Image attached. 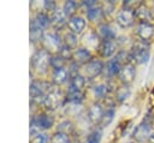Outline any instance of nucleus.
Instances as JSON below:
<instances>
[{
    "label": "nucleus",
    "instance_id": "a878e982",
    "mask_svg": "<svg viewBox=\"0 0 154 143\" xmlns=\"http://www.w3.org/2000/svg\"><path fill=\"white\" fill-rule=\"evenodd\" d=\"M130 95V89L128 85H123V87H119L117 90H116V100L118 102H123L124 100H126Z\"/></svg>",
    "mask_w": 154,
    "mask_h": 143
},
{
    "label": "nucleus",
    "instance_id": "72a5a7b5",
    "mask_svg": "<svg viewBox=\"0 0 154 143\" xmlns=\"http://www.w3.org/2000/svg\"><path fill=\"white\" fill-rule=\"evenodd\" d=\"M58 55H60L64 60L65 59H69V58H71L72 56V52H71V48H69L67 46H65V44H63L61 46V48H60V50H59V53H58Z\"/></svg>",
    "mask_w": 154,
    "mask_h": 143
},
{
    "label": "nucleus",
    "instance_id": "dca6fc26",
    "mask_svg": "<svg viewBox=\"0 0 154 143\" xmlns=\"http://www.w3.org/2000/svg\"><path fill=\"white\" fill-rule=\"evenodd\" d=\"M96 34L102 38V40H108V41H112L113 38H116L117 34L114 31V29L107 24V23H102V24H99L97 29H96Z\"/></svg>",
    "mask_w": 154,
    "mask_h": 143
},
{
    "label": "nucleus",
    "instance_id": "5701e85b",
    "mask_svg": "<svg viewBox=\"0 0 154 143\" xmlns=\"http://www.w3.org/2000/svg\"><path fill=\"white\" fill-rule=\"evenodd\" d=\"M75 130V126L70 121V120H63L58 124V132H61L64 135H71Z\"/></svg>",
    "mask_w": 154,
    "mask_h": 143
},
{
    "label": "nucleus",
    "instance_id": "f257e3e1",
    "mask_svg": "<svg viewBox=\"0 0 154 143\" xmlns=\"http://www.w3.org/2000/svg\"><path fill=\"white\" fill-rule=\"evenodd\" d=\"M49 61H51L49 52H47L46 49H38L35 52V54L31 58V66L36 72L43 73L47 71Z\"/></svg>",
    "mask_w": 154,
    "mask_h": 143
},
{
    "label": "nucleus",
    "instance_id": "473e14b6",
    "mask_svg": "<svg viewBox=\"0 0 154 143\" xmlns=\"http://www.w3.org/2000/svg\"><path fill=\"white\" fill-rule=\"evenodd\" d=\"M48 142V137L45 133L37 132L36 135H34L30 139V143H47Z\"/></svg>",
    "mask_w": 154,
    "mask_h": 143
},
{
    "label": "nucleus",
    "instance_id": "7ed1b4c3",
    "mask_svg": "<svg viewBox=\"0 0 154 143\" xmlns=\"http://www.w3.org/2000/svg\"><path fill=\"white\" fill-rule=\"evenodd\" d=\"M149 46L144 41H137L131 50V58L137 64H144L149 60Z\"/></svg>",
    "mask_w": 154,
    "mask_h": 143
},
{
    "label": "nucleus",
    "instance_id": "423d86ee",
    "mask_svg": "<svg viewBox=\"0 0 154 143\" xmlns=\"http://www.w3.org/2000/svg\"><path fill=\"white\" fill-rule=\"evenodd\" d=\"M135 19L136 18H135L134 12L130 10H125V8L120 10L116 16V22L122 28H130L135 23Z\"/></svg>",
    "mask_w": 154,
    "mask_h": 143
},
{
    "label": "nucleus",
    "instance_id": "6ab92c4d",
    "mask_svg": "<svg viewBox=\"0 0 154 143\" xmlns=\"http://www.w3.org/2000/svg\"><path fill=\"white\" fill-rule=\"evenodd\" d=\"M67 70H65L64 67L61 68H58V70H54L53 71V75H52V79L53 82L57 84V85H60L63 83H65L67 81Z\"/></svg>",
    "mask_w": 154,
    "mask_h": 143
},
{
    "label": "nucleus",
    "instance_id": "f3484780",
    "mask_svg": "<svg viewBox=\"0 0 154 143\" xmlns=\"http://www.w3.org/2000/svg\"><path fill=\"white\" fill-rule=\"evenodd\" d=\"M134 14H135V18L140 23H149L150 18H152L150 10L146 5H143V4H140L136 7V10L134 11Z\"/></svg>",
    "mask_w": 154,
    "mask_h": 143
},
{
    "label": "nucleus",
    "instance_id": "c9c22d12",
    "mask_svg": "<svg viewBox=\"0 0 154 143\" xmlns=\"http://www.w3.org/2000/svg\"><path fill=\"white\" fill-rule=\"evenodd\" d=\"M43 7H45L47 11H49L51 13L57 10V5H55L54 1H45V2H43Z\"/></svg>",
    "mask_w": 154,
    "mask_h": 143
},
{
    "label": "nucleus",
    "instance_id": "6e6552de",
    "mask_svg": "<svg viewBox=\"0 0 154 143\" xmlns=\"http://www.w3.org/2000/svg\"><path fill=\"white\" fill-rule=\"evenodd\" d=\"M72 58H73V61L75 64H81V65H85L87 62H89L93 58H91V54L89 52L88 48L85 47H79V48H76L75 52L72 53Z\"/></svg>",
    "mask_w": 154,
    "mask_h": 143
},
{
    "label": "nucleus",
    "instance_id": "ddd939ff",
    "mask_svg": "<svg viewBox=\"0 0 154 143\" xmlns=\"http://www.w3.org/2000/svg\"><path fill=\"white\" fill-rule=\"evenodd\" d=\"M67 26H69V29L72 34H75V35L81 34L85 28V20L81 16H73L69 19Z\"/></svg>",
    "mask_w": 154,
    "mask_h": 143
},
{
    "label": "nucleus",
    "instance_id": "c756f323",
    "mask_svg": "<svg viewBox=\"0 0 154 143\" xmlns=\"http://www.w3.org/2000/svg\"><path fill=\"white\" fill-rule=\"evenodd\" d=\"M49 65H51V66H52L54 70L61 68V67H64V59H63L60 55H54V56H51Z\"/></svg>",
    "mask_w": 154,
    "mask_h": 143
},
{
    "label": "nucleus",
    "instance_id": "cd10ccee",
    "mask_svg": "<svg viewBox=\"0 0 154 143\" xmlns=\"http://www.w3.org/2000/svg\"><path fill=\"white\" fill-rule=\"evenodd\" d=\"M51 143H71L69 137L61 132H55L54 135H52L51 137Z\"/></svg>",
    "mask_w": 154,
    "mask_h": 143
},
{
    "label": "nucleus",
    "instance_id": "f03ea898",
    "mask_svg": "<svg viewBox=\"0 0 154 143\" xmlns=\"http://www.w3.org/2000/svg\"><path fill=\"white\" fill-rule=\"evenodd\" d=\"M61 101H63V94L60 89L57 87H53L46 93L42 105L47 109H57L61 105Z\"/></svg>",
    "mask_w": 154,
    "mask_h": 143
},
{
    "label": "nucleus",
    "instance_id": "4468645a",
    "mask_svg": "<svg viewBox=\"0 0 154 143\" xmlns=\"http://www.w3.org/2000/svg\"><path fill=\"white\" fill-rule=\"evenodd\" d=\"M103 113H105V112H103L102 106H101L100 103L95 102V103H93V105L89 107V109H88V118H89V120H90L91 123L97 124V123H100V121L102 120Z\"/></svg>",
    "mask_w": 154,
    "mask_h": 143
},
{
    "label": "nucleus",
    "instance_id": "393cba45",
    "mask_svg": "<svg viewBox=\"0 0 154 143\" xmlns=\"http://www.w3.org/2000/svg\"><path fill=\"white\" fill-rule=\"evenodd\" d=\"M102 14V10L101 7H97V6H94V7H90L87 10V18L90 20V22H96Z\"/></svg>",
    "mask_w": 154,
    "mask_h": 143
},
{
    "label": "nucleus",
    "instance_id": "2eb2a0df",
    "mask_svg": "<svg viewBox=\"0 0 154 143\" xmlns=\"http://www.w3.org/2000/svg\"><path fill=\"white\" fill-rule=\"evenodd\" d=\"M150 132V125L148 121H143L141 123L136 129H135V132H134V138L137 141V142H143L146 141V138H149V133Z\"/></svg>",
    "mask_w": 154,
    "mask_h": 143
},
{
    "label": "nucleus",
    "instance_id": "f8f14e48",
    "mask_svg": "<svg viewBox=\"0 0 154 143\" xmlns=\"http://www.w3.org/2000/svg\"><path fill=\"white\" fill-rule=\"evenodd\" d=\"M154 35V25L150 23H140L137 26V36L141 41H149Z\"/></svg>",
    "mask_w": 154,
    "mask_h": 143
},
{
    "label": "nucleus",
    "instance_id": "aec40b11",
    "mask_svg": "<svg viewBox=\"0 0 154 143\" xmlns=\"http://www.w3.org/2000/svg\"><path fill=\"white\" fill-rule=\"evenodd\" d=\"M66 99L71 102V103H75V105H78V102H81L83 100V94L81 90H77V89H73V88H69L67 89V95H66Z\"/></svg>",
    "mask_w": 154,
    "mask_h": 143
},
{
    "label": "nucleus",
    "instance_id": "e433bc0d",
    "mask_svg": "<svg viewBox=\"0 0 154 143\" xmlns=\"http://www.w3.org/2000/svg\"><path fill=\"white\" fill-rule=\"evenodd\" d=\"M149 142H152V143H154V133H152V135H149Z\"/></svg>",
    "mask_w": 154,
    "mask_h": 143
},
{
    "label": "nucleus",
    "instance_id": "bb28decb",
    "mask_svg": "<svg viewBox=\"0 0 154 143\" xmlns=\"http://www.w3.org/2000/svg\"><path fill=\"white\" fill-rule=\"evenodd\" d=\"M63 40H64V44L67 46L69 48H75L77 46V37L71 31L65 32L64 36H63Z\"/></svg>",
    "mask_w": 154,
    "mask_h": 143
},
{
    "label": "nucleus",
    "instance_id": "4be33fe9",
    "mask_svg": "<svg viewBox=\"0 0 154 143\" xmlns=\"http://www.w3.org/2000/svg\"><path fill=\"white\" fill-rule=\"evenodd\" d=\"M107 73L109 76H116V75H119V71L122 68V65L118 62V60L114 58V59H111L107 61Z\"/></svg>",
    "mask_w": 154,
    "mask_h": 143
},
{
    "label": "nucleus",
    "instance_id": "9d476101",
    "mask_svg": "<svg viewBox=\"0 0 154 143\" xmlns=\"http://www.w3.org/2000/svg\"><path fill=\"white\" fill-rule=\"evenodd\" d=\"M97 52L102 58H109L116 53V43L113 41H108V40H102L99 46H97Z\"/></svg>",
    "mask_w": 154,
    "mask_h": 143
},
{
    "label": "nucleus",
    "instance_id": "412c9836",
    "mask_svg": "<svg viewBox=\"0 0 154 143\" xmlns=\"http://www.w3.org/2000/svg\"><path fill=\"white\" fill-rule=\"evenodd\" d=\"M84 85H85V77L83 75L77 73V75H75V76L71 77V83H70V87L71 88L82 91V89L84 88Z\"/></svg>",
    "mask_w": 154,
    "mask_h": 143
},
{
    "label": "nucleus",
    "instance_id": "20e7f679",
    "mask_svg": "<svg viewBox=\"0 0 154 143\" xmlns=\"http://www.w3.org/2000/svg\"><path fill=\"white\" fill-rule=\"evenodd\" d=\"M43 44L46 47V50H51V52H58L61 48V41H60V36L54 32V31H48L43 34Z\"/></svg>",
    "mask_w": 154,
    "mask_h": 143
},
{
    "label": "nucleus",
    "instance_id": "b1692460",
    "mask_svg": "<svg viewBox=\"0 0 154 143\" xmlns=\"http://www.w3.org/2000/svg\"><path fill=\"white\" fill-rule=\"evenodd\" d=\"M76 10H77V2L76 1H72V0L65 1L64 7H63V11H64V13H65L66 17H70V18L73 17Z\"/></svg>",
    "mask_w": 154,
    "mask_h": 143
},
{
    "label": "nucleus",
    "instance_id": "2f4dec72",
    "mask_svg": "<svg viewBox=\"0 0 154 143\" xmlns=\"http://www.w3.org/2000/svg\"><path fill=\"white\" fill-rule=\"evenodd\" d=\"M108 87L105 85V84H99L96 87H94V95L97 97V99H101V97H105L106 93H107V89Z\"/></svg>",
    "mask_w": 154,
    "mask_h": 143
},
{
    "label": "nucleus",
    "instance_id": "0eeeda50",
    "mask_svg": "<svg viewBox=\"0 0 154 143\" xmlns=\"http://www.w3.org/2000/svg\"><path fill=\"white\" fill-rule=\"evenodd\" d=\"M53 117L47 113H40L31 120V126H35L37 130H47L53 126Z\"/></svg>",
    "mask_w": 154,
    "mask_h": 143
},
{
    "label": "nucleus",
    "instance_id": "9b49d317",
    "mask_svg": "<svg viewBox=\"0 0 154 143\" xmlns=\"http://www.w3.org/2000/svg\"><path fill=\"white\" fill-rule=\"evenodd\" d=\"M135 76H136V70H135L134 65L128 64V65L122 66V68L119 71V78H120V81L125 85L126 84H130L135 79Z\"/></svg>",
    "mask_w": 154,
    "mask_h": 143
},
{
    "label": "nucleus",
    "instance_id": "f704fd0d",
    "mask_svg": "<svg viewBox=\"0 0 154 143\" xmlns=\"http://www.w3.org/2000/svg\"><path fill=\"white\" fill-rule=\"evenodd\" d=\"M101 10H102V12L109 14V13L114 10V2H113V1H105V2L102 4V6H101Z\"/></svg>",
    "mask_w": 154,
    "mask_h": 143
},
{
    "label": "nucleus",
    "instance_id": "c85d7f7f",
    "mask_svg": "<svg viewBox=\"0 0 154 143\" xmlns=\"http://www.w3.org/2000/svg\"><path fill=\"white\" fill-rule=\"evenodd\" d=\"M113 117H114V108H113V107L107 108V111L103 113V118H102V120H101L102 125H103V126H107V125L113 120Z\"/></svg>",
    "mask_w": 154,
    "mask_h": 143
},
{
    "label": "nucleus",
    "instance_id": "39448f33",
    "mask_svg": "<svg viewBox=\"0 0 154 143\" xmlns=\"http://www.w3.org/2000/svg\"><path fill=\"white\" fill-rule=\"evenodd\" d=\"M102 68H103V64H102L99 59H94V58H93L89 62H87V64L83 66L84 77L95 78L96 76H99V75L102 72Z\"/></svg>",
    "mask_w": 154,
    "mask_h": 143
},
{
    "label": "nucleus",
    "instance_id": "a211bd4d",
    "mask_svg": "<svg viewBox=\"0 0 154 143\" xmlns=\"http://www.w3.org/2000/svg\"><path fill=\"white\" fill-rule=\"evenodd\" d=\"M65 13L63 10H55L51 13V22L55 28H61V25L65 23Z\"/></svg>",
    "mask_w": 154,
    "mask_h": 143
},
{
    "label": "nucleus",
    "instance_id": "7c9ffc66",
    "mask_svg": "<svg viewBox=\"0 0 154 143\" xmlns=\"http://www.w3.org/2000/svg\"><path fill=\"white\" fill-rule=\"evenodd\" d=\"M100 141H101V131L100 130H94L87 137V143H100Z\"/></svg>",
    "mask_w": 154,
    "mask_h": 143
},
{
    "label": "nucleus",
    "instance_id": "1a4fd4ad",
    "mask_svg": "<svg viewBox=\"0 0 154 143\" xmlns=\"http://www.w3.org/2000/svg\"><path fill=\"white\" fill-rule=\"evenodd\" d=\"M49 23H51V17L45 12H38L31 19L30 29H41V30H43L46 26H48Z\"/></svg>",
    "mask_w": 154,
    "mask_h": 143
}]
</instances>
